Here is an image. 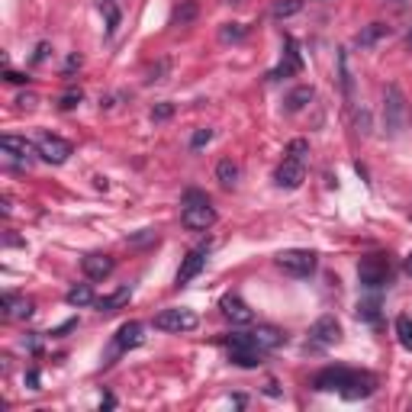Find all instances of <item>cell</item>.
<instances>
[{"instance_id": "1", "label": "cell", "mask_w": 412, "mask_h": 412, "mask_svg": "<svg viewBox=\"0 0 412 412\" xmlns=\"http://www.w3.org/2000/svg\"><path fill=\"white\" fill-rule=\"evenodd\" d=\"M316 390H326V393H342L345 399H364L377 390V377L367 374V370H348V367H326L316 374L312 380Z\"/></svg>"}, {"instance_id": "2", "label": "cell", "mask_w": 412, "mask_h": 412, "mask_svg": "<svg viewBox=\"0 0 412 412\" xmlns=\"http://www.w3.org/2000/svg\"><path fill=\"white\" fill-rule=\"evenodd\" d=\"M181 222H184L190 232H206L210 226H216V210L210 206V197L190 190L184 203V213H181Z\"/></svg>"}, {"instance_id": "3", "label": "cell", "mask_w": 412, "mask_h": 412, "mask_svg": "<svg viewBox=\"0 0 412 412\" xmlns=\"http://www.w3.org/2000/svg\"><path fill=\"white\" fill-rule=\"evenodd\" d=\"M222 345L229 348V358H232V364H238V367H258L261 358L268 354L254 345L252 332H232V335L222 338Z\"/></svg>"}, {"instance_id": "4", "label": "cell", "mask_w": 412, "mask_h": 412, "mask_svg": "<svg viewBox=\"0 0 412 412\" xmlns=\"http://www.w3.org/2000/svg\"><path fill=\"white\" fill-rule=\"evenodd\" d=\"M274 261H277V268L284 274H290V277H310L312 270H316V264H319V254L310 252V248H287Z\"/></svg>"}, {"instance_id": "5", "label": "cell", "mask_w": 412, "mask_h": 412, "mask_svg": "<svg viewBox=\"0 0 412 412\" xmlns=\"http://www.w3.org/2000/svg\"><path fill=\"white\" fill-rule=\"evenodd\" d=\"M197 326H200V316H197L194 310H187V306L161 310L158 316H155V328H161V332H174V335H181V332H194Z\"/></svg>"}, {"instance_id": "6", "label": "cell", "mask_w": 412, "mask_h": 412, "mask_svg": "<svg viewBox=\"0 0 412 412\" xmlns=\"http://www.w3.org/2000/svg\"><path fill=\"white\" fill-rule=\"evenodd\" d=\"M403 123H406V100H403V91L396 84L387 87L383 93V129L390 135H399L403 132Z\"/></svg>"}, {"instance_id": "7", "label": "cell", "mask_w": 412, "mask_h": 412, "mask_svg": "<svg viewBox=\"0 0 412 412\" xmlns=\"http://www.w3.org/2000/svg\"><path fill=\"white\" fill-rule=\"evenodd\" d=\"M358 277H361V287H367V290H380V287L390 280L387 254H367V258H361V264H358Z\"/></svg>"}, {"instance_id": "8", "label": "cell", "mask_w": 412, "mask_h": 412, "mask_svg": "<svg viewBox=\"0 0 412 412\" xmlns=\"http://www.w3.org/2000/svg\"><path fill=\"white\" fill-rule=\"evenodd\" d=\"M342 342V326L335 316H322L310 328V348H332Z\"/></svg>"}, {"instance_id": "9", "label": "cell", "mask_w": 412, "mask_h": 412, "mask_svg": "<svg viewBox=\"0 0 412 412\" xmlns=\"http://www.w3.org/2000/svg\"><path fill=\"white\" fill-rule=\"evenodd\" d=\"M303 177H306V158L287 155V158L280 161L274 181H277V187H284V190H296V187L303 184Z\"/></svg>"}, {"instance_id": "10", "label": "cell", "mask_w": 412, "mask_h": 412, "mask_svg": "<svg viewBox=\"0 0 412 412\" xmlns=\"http://www.w3.org/2000/svg\"><path fill=\"white\" fill-rule=\"evenodd\" d=\"M36 148H39V158L49 161V165H65L68 158H71V142H65V139H59V135H39V142H36Z\"/></svg>"}, {"instance_id": "11", "label": "cell", "mask_w": 412, "mask_h": 412, "mask_svg": "<svg viewBox=\"0 0 412 412\" xmlns=\"http://www.w3.org/2000/svg\"><path fill=\"white\" fill-rule=\"evenodd\" d=\"M219 310H222V316H226L232 326H248V322H254V312L248 310V303L236 293L222 296V300H219Z\"/></svg>"}, {"instance_id": "12", "label": "cell", "mask_w": 412, "mask_h": 412, "mask_svg": "<svg viewBox=\"0 0 412 412\" xmlns=\"http://www.w3.org/2000/svg\"><path fill=\"white\" fill-rule=\"evenodd\" d=\"M206 252H210V248H194V252L187 254L184 264H181V270H177V277H174L177 287H187L194 277H200V270L206 268Z\"/></svg>"}, {"instance_id": "13", "label": "cell", "mask_w": 412, "mask_h": 412, "mask_svg": "<svg viewBox=\"0 0 412 412\" xmlns=\"http://www.w3.org/2000/svg\"><path fill=\"white\" fill-rule=\"evenodd\" d=\"M0 148L10 155V158H20V161H33V155H39V148H36L33 142H26V139H20V135H3L0 139Z\"/></svg>"}, {"instance_id": "14", "label": "cell", "mask_w": 412, "mask_h": 412, "mask_svg": "<svg viewBox=\"0 0 412 412\" xmlns=\"http://www.w3.org/2000/svg\"><path fill=\"white\" fill-rule=\"evenodd\" d=\"M81 268H84L87 280H103L113 274V258H109V254H87V258L81 261Z\"/></svg>"}, {"instance_id": "15", "label": "cell", "mask_w": 412, "mask_h": 412, "mask_svg": "<svg viewBox=\"0 0 412 412\" xmlns=\"http://www.w3.org/2000/svg\"><path fill=\"white\" fill-rule=\"evenodd\" d=\"M303 68V59H300V52H296V43L293 39H287V52H284V61H280L274 71H270V81H277V77H287V75H293V71H300Z\"/></svg>"}, {"instance_id": "16", "label": "cell", "mask_w": 412, "mask_h": 412, "mask_svg": "<svg viewBox=\"0 0 412 412\" xmlns=\"http://www.w3.org/2000/svg\"><path fill=\"white\" fill-rule=\"evenodd\" d=\"M142 332H145V328L139 326V322H126V326L116 332V351L123 354V351H132V348H139L145 342Z\"/></svg>"}, {"instance_id": "17", "label": "cell", "mask_w": 412, "mask_h": 412, "mask_svg": "<svg viewBox=\"0 0 412 412\" xmlns=\"http://www.w3.org/2000/svg\"><path fill=\"white\" fill-rule=\"evenodd\" d=\"M3 316L7 319H29L33 316V300L20 293H3Z\"/></svg>"}, {"instance_id": "18", "label": "cell", "mask_w": 412, "mask_h": 412, "mask_svg": "<svg viewBox=\"0 0 412 412\" xmlns=\"http://www.w3.org/2000/svg\"><path fill=\"white\" fill-rule=\"evenodd\" d=\"M252 338H254V345H258L261 351H274V348H280L287 342V335L274 326H258L252 332Z\"/></svg>"}, {"instance_id": "19", "label": "cell", "mask_w": 412, "mask_h": 412, "mask_svg": "<svg viewBox=\"0 0 412 412\" xmlns=\"http://www.w3.org/2000/svg\"><path fill=\"white\" fill-rule=\"evenodd\" d=\"M129 296H132V290H129V287H119V290H113V293L93 300V306H97L100 312H113V310H119V306H126Z\"/></svg>"}, {"instance_id": "20", "label": "cell", "mask_w": 412, "mask_h": 412, "mask_svg": "<svg viewBox=\"0 0 412 412\" xmlns=\"http://www.w3.org/2000/svg\"><path fill=\"white\" fill-rule=\"evenodd\" d=\"M65 300H68V306H77V310H81V306H93L97 296H93L91 284H77V287H71V290L65 293Z\"/></svg>"}, {"instance_id": "21", "label": "cell", "mask_w": 412, "mask_h": 412, "mask_svg": "<svg viewBox=\"0 0 412 412\" xmlns=\"http://www.w3.org/2000/svg\"><path fill=\"white\" fill-rule=\"evenodd\" d=\"M312 97H316V93H312V87H296V91H290L284 109H287V113H300V109H303L306 103L312 100Z\"/></svg>"}, {"instance_id": "22", "label": "cell", "mask_w": 412, "mask_h": 412, "mask_svg": "<svg viewBox=\"0 0 412 412\" xmlns=\"http://www.w3.org/2000/svg\"><path fill=\"white\" fill-rule=\"evenodd\" d=\"M216 181L222 187H236V181H238V165L232 158H222L216 165Z\"/></svg>"}, {"instance_id": "23", "label": "cell", "mask_w": 412, "mask_h": 412, "mask_svg": "<svg viewBox=\"0 0 412 412\" xmlns=\"http://www.w3.org/2000/svg\"><path fill=\"white\" fill-rule=\"evenodd\" d=\"M358 319L377 326L380 322V300L377 296H370V300H361V303H358Z\"/></svg>"}, {"instance_id": "24", "label": "cell", "mask_w": 412, "mask_h": 412, "mask_svg": "<svg viewBox=\"0 0 412 412\" xmlns=\"http://www.w3.org/2000/svg\"><path fill=\"white\" fill-rule=\"evenodd\" d=\"M300 10H303V0H274L270 17H274V20H287V17H293V13H300Z\"/></svg>"}, {"instance_id": "25", "label": "cell", "mask_w": 412, "mask_h": 412, "mask_svg": "<svg viewBox=\"0 0 412 412\" xmlns=\"http://www.w3.org/2000/svg\"><path fill=\"white\" fill-rule=\"evenodd\" d=\"M387 33H390V29L383 23H370L364 33H358V45H361V49H370V45L377 43L380 36H387Z\"/></svg>"}, {"instance_id": "26", "label": "cell", "mask_w": 412, "mask_h": 412, "mask_svg": "<svg viewBox=\"0 0 412 412\" xmlns=\"http://www.w3.org/2000/svg\"><path fill=\"white\" fill-rule=\"evenodd\" d=\"M396 338L406 351H412V319L409 316H396Z\"/></svg>"}, {"instance_id": "27", "label": "cell", "mask_w": 412, "mask_h": 412, "mask_svg": "<svg viewBox=\"0 0 412 412\" xmlns=\"http://www.w3.org/2000/svg\"><path fill=\"white\" fill-rule=\"evenodd\" d=\"M100 7L107 10V33L113 36V33H116V26H119V7H116V0H103Z\"/></svg>"}, {"instance_id": "28", "label": "cell", "mask_w": 412, "mask_h": 412, "mask_svg": "<svg viewBox=\"0 0 412 412\" xmlns=\"http://www.w3.org/2000/svg\"><path fill=\"white\" fill-rule=\"evenodd\" d=\"M245 33H248V29H245L242 23H226L222 29H219V39H222V43H236V39H242Z\"/></svg>"}, {"instance_id": "29", "label": "cell", "mask_w": 412, "mask_h": 412, "mask_svg": "<svg viewBox=\"0 0 412 412\" xmlns=\"http://www.w3.org/2000/svg\"><path fill=\"white\" fill-rule=\"evenodd\" d=\"M174 116V103H158V107H152V119L155 123H165V119Z\"/></svg>"}, {"instance_id": "30", "label": "cell", "mask_w": 412, "mask_h": 412, "mask_svg": "<svg viewBox=\"0 0 412 412\" xmlns=\"http://www.w3.org/2000/svg\"><path fill=\"white\" fill-rule=\"evenodd\" d=\"M210 139H213V129H197L194 139H190V148H203Z\"/></svg>"}, {"instance_id": "31", "label": "cell", "mask_w": 412, "mask_h": 412, "mask_svg": "<svg viewBox=\"0 0 412 412\" xmlns=\"http://www.w3.org/2000/svg\"><path fill=\"white\" fill-rule=\"evenodd\" d=\"M77 103H81V91H71V93H65V97H61V103H59V107L61 109H75L77 107Z\"/></svg>"}, {"instance_id": "32", "label": "cell", "mask_w": 412, "mask_h": 412, "mask_svg": "<svg viewBox=\"0 0 412 412\" xmlns=\"http://www.w3.org/2000/svg\"><path fill=\"white\" fill-rule=\"evenodd\" d=\"M194 13H197V7H194V3H187L184 10H177V13H174V20H181V23H184V20H194Z\"/></svg>"}, {"instance_id": "33", "label": "cell", "mask_w": 412, "mask_h": 412, "mask_svg": "<svg viewBox=\"0 0 412 412\" xmlns=\"http://www.w3.org/2000/svg\"><path fill=\"white\" fill-rule=\"evenodd\" d=\"M29 390H39V370H29V377H26Z\"/></svg>"}, {"instance_id": "34", "label": "cell", "mask_w": 412, "mask_h": 412, "mask_svg": "<svg viewBox=\"0 0 412 412\" xmlns=\"http://www.w3.org/2000/svg\"><path fill=\"white\" fill-rule=\"evenodd\" d=\"M7 81H13V84H23V81H29V77L17 75V71H7Z\"/></svg>"}, {"instance_id": "35", "label": "cell", "mask_w": 412, "mask_h": 412, "mask_svg": "<svg viewBox=\"0 0 412 412\" xmlns=\"http://www.w3.org/2000/svg\"><path fill=\"white\" fill-rule=\"evenodd\" d=\"M45 52H49V45L43 43V45H39V52H36V61H43V59H45Z\"/></svg>"}, {"instance_id": "36", "label": "cell", "mask_w": 412, "mask_h": 412, "mask_svg": "<svg viewBox=\"0 0 412 412\" xmlns=\"http://www.w3.org/2000/svg\"><path fill=\"white\" fill-rule=\"evenodd\" d=\"M406 274H412V252L406 254Z\"/></svg>"}, {"instance_id": "37", "label": "cell", "mask_w": 412, "mask_h": 412, "mask_svg": "<svg viewBox=\"0 0 412 412\" xmlns=\"http://www.w3.org/2000/svg\"><path fill=\"white\" fill-rule=\"evenodd\" d=\"M406 43H409V45H412V33H409V36H406Z\"/></svg>"}]
</instances>
